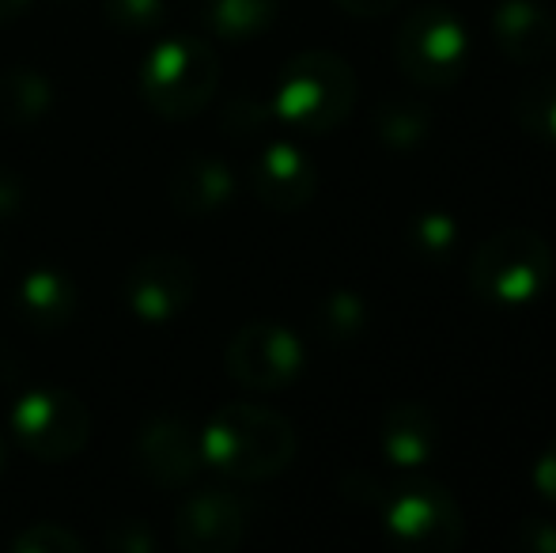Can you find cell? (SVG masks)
Here are the masks:
<instances>
[{"label": "cell", "instance_id": "cell-13", "mask_svg": "<svg viewBox=\"0 0 556 553\" xmlns=\"http://www.w3.org/2000/svg\"><path fill=\"white\" fill-rule=\"evenodd\" d=\"M489 27L496 50L515 65H542L556 53V15L542 0H500Z\"/></svg>", "mask_w": 556, "mask_h": 553}, {"label": "cell", "instance_id": "cell-21", "mask_svg": "<svg viewBox=\"0 0 556 553\" xmlns=\"http://www.w3.org/2000/svg\"><path fill=\"white\" fill-rule=\"evenodd\" d=\"M515 122L534 140L556 144V76L530 80L515 99Z\"/></svg>", "mask_w": 556, "mask_h": 553}, {"label": "cell", "instance_id": "cell-32", "mask_svg": "<svg viewBox=\"0 0 556 553\" xmlns=\"http://www.w3.org/2000/svg\"><path fill=\"white\" fill-rule=\"evenodd\" d=\"M8 376H15V372H12V364H8V353L0 349V379H8Z\"/></svg>", "mask_w": 556, "mask_h": 553}, {"label": "cell", "instance_id": "cell-7", "mask_svg": "<svg viewBox=\"0 0 556 553\" xmlns=\"http://www.w3.org/2000/svg\"><path fill=\"white\" fill-rule=\"evenodd\" d=\"M15 440L42 463H61L84 451L91 436V414L80 402V394L61 391V387H42V391L23 394L12 406Z\"/></svg>", "mask_w": 556, "mask_h": 553}, {"label": "cell", "instance_id": "cell-20", "mask_svg": "<svg viewBox=\"0 0 556 553\" xmlns=\"http://www.w3.org/2000/svg\"><path fill=\"white\" fill-rule=\"evenodd\" d=\"M364 326H367V303L356 292H349V288L330 292L315 311L318 338L330 341V345H352V341H359Z\"/></svg>", "mask_w": 556, "mask_h": 553}, {"label": "cell", "instance_id": "cell-30", "mask_svg": "<svg viewBox=\"0 0 556 553\" xmlns=\"http://www.w3.org/2000/svg\"><path fill=\"white\" fill-rule=\"evenodd\" d=\"M349 15H359V20H379V15L394 12L402 0H337Z\"/></svg>", "mask_w": 556, "mask_h": 553}, {"label": "cell", "instance_id": "cell-12", "mask_svg": "<svg viewBox=\"0 0 556 553\" xmlns=\"http://www.w3.org/2000/svg\"><path fill=\"white\" fill-rule=\"evenodd\" d=\"M250 190L273 213H300L318 190V171L300 144L273 140L250 167Z\"/></svg>", "mask_w": 556, "mask_h": 553}, {"label": "cell", "instance_id": "cell-9", "mask_svg": "<svg viewBox=\"0 0 556 553\" xmlns=\"http://www.w3.org/2000/svg\"><path fill=\"white\" fill-rule=\"evenodd\" d=\"M247 539V504L231 489L205 486L175 512V542L186 553H231Z\"/></svg>", "mask_w": 556, "mask_h": 553}, {"label": "cell", "instance_id": "cell-28", "mask_svg": "<svg viewBox=\"0 0 556 553\" xmlns=\"http://www.w3.org/2000/svg\"><path fill=\"white\" fill-rule=\"evenodd\" d=\"M534 489L545 497V501L556 504V436L549 440V448L538 455L534 463Z\"/></svg>", "mask_w": 556, "mask_h": 553}, {"label": "cell", "instance_id": "cell-19", "mask_svg": "<svg viewBox=\"0 0 556 553\" xmlns=\"http://www.w3.org/2000/svg\"><path fill=\"white\" fill-rule=\"evenodd\" d=\"M432 134V111H428L420 99H405V96H390L375 106V137L387 148H417L425 144Z\"/></svg>", "mask_w": 556, "mask_h": 553}, {"label": "cell", "instance_id": "cell-15", "mask_svg": "<svg viewBox=\"0 0 556 553\" xmlns=\"http://www.w3.org/2000/svg\"><path fill=\"white\" fill-rule=\"evenodd\" d=\"M235 198V175L216 155H190L170 175V205L182 216H213Z\"/></svg>", "mask_w": 556, "mask_h": 553}, {"label": "cell", "instance_id": "cell-10", "mask_svg": "<svg viewBox=\"0 0 556 553\" xmlns=\"http://www.w3.org/2000/svg\"><path fill=\"white\" fill-rule=\"evenodd\" d=\"M122 292L137 318H144V323H170V318H178L193 303L198 274H193V266L182 254L155 251L144 254L129 269Z\"/></svg>", "mask_w": 556, "mask_h": 553}, {"label": "cell", "instance_id": "cell-25", "mask_svg": "<svg viewBox=\"0 0 556 553\" xmlns=\"http://www.w3.org/2000/svg\"><path fill=\"white\" fill-rule=\"evenodd\" d=\"M273 122V106L257 103L250 96H239L224 106V129L231 137H250V134H262L265 126Z\"/></svg>", "mask_w": 556, "mask_h": 553}, {"label": "cell", "instance_id": "cell-8", "mask_svg": "<svg viewBox=\"0 0 556 553\" xmlns=\"http://www.w3.org/2000/svg\"><path fill=\"white\" fill-rule=\"evenodd\" d=\"M307 364L303 341L295 338L288 326L277 323H250L227 341L224 349V368L247 391H280V387L295 384Z\"/></svg>", "mask_w": 556, "mask_h": 553}, {"label": "cell", "instance_id": "cell-26", "mask_svg": "<svg viewBox=\"0 0 556 553\" xmlns=\"http://www.w3.org/2000/svg\"><path fill=\"white\" fill-rule=\"evenodd\" d=\"M106 546L114 553H152L160 546V539L144 519H117L106 531Z\"/></svg>", "mask_w": 556, "mask_h": 553}, {"label": "cell", "instance_id": "cell-1", "mask_svg": "<svg viewBox=\"0 0 556 553\" xmlns=\"http://www.w3.org/2000/svg\"><path fill=\"white\" fill-rule=\"evenodd\" d=\"M295 425L285 414L254 402H231L201 428V455L235 481L277 478L295 458Z\"/></svg>", "mask_w": 556, "mask_h": 553}, {"label": "cell", "instance_id": "cell-16", "mask_svg": "<svg viewBox=\"0 0 556 553\" xmlns=\"http://www.w3.org/2000/svg\"><path fill=\"white\" fill-rule=\"evenodd\" d=\"M15 311L35 330H61L76 315V285L61 269H30L15 288Z\"/></svg>", "mask_w": 556, "mask_h": 553}, {"label": "cell", "instance_id": "cell-2", "mask_svg": "<svg viewBox=\"0 0 556 553\" xmlns=\"http://www.w3.org/2000/svg\"><path fill=\"white\" fill-rule=\"evenodd\" d=\"M359 84L344 58L330 50L295 53L273 91V118L295 134L326 137L349 122Z\"/></svg>", "mask_w": 556, "mask_h": 553}, {"label": "cell", "instance_id": "cell-23", "mask_svg": "<svg viewBox=\"0 0 556 553\" xmlns=\"http://www.w3.org/2000/svg\"><path fill=\"white\" fill-rule=\"evenodd\" d=\"M103 15L117 30L148 35L163 20V0H103Z\"/></svg>", "mask_w": 556, "mask_h": 553}, {"label": "cell", "instance_id": "cell-31", "mask_svg": "<svg viewBox=\"0 0 556 553\" xmlns=\"http://www.w3.org/2000/svg\"><path fill=\"white\" fill-rule=\"evenodd\" d=\"M30 8V0H0V23H12L20 20L23 12Z\"/></svg>", "mask_w": 556, "mask_h": 553}, {"label": "cell", "instance_id": "cell-14", "mask_svg": "<svg viewBox=\"0 0 556 553\" xmlns=\"http://www.w3.org/2000/svg\"><path fill=\"white\" fill-rule=\"evenodd\" d=\"M379 448L397 470H420L443 448V428L425 402L402 399L382 414Z\"/></svg>", "mask_w": 556, "mask_h": 553}, {"label": "cell", "instance_id": "cell-4", "mask_svg": "<svg viewBox=\"0 0 556 553\" xmlns=\"http://www.w3.org/2000/svg\"><path fill=\"white\" fill-rule=\"evenodd\" d=\"M220 88V58L205 38H163L140 68V96L160 118L182 122L201 114Z\"/></svg>", "mask_w": 556, "mask_h": 553}, {"label": "cell", "instance_id": "cell-33", "mask_svg": "<svg viewBox=\"0 0 556 553\" xmlns=\"http://www.w3.org/2000/svg\"><path fill=\"white\" fill-rule=\"evenodd\" d=\"M4 463H8V443H4V436H0V470H4Z\"/></svg>", "mask_w": 556, "mask_h": 553}, {"label": "cell", "instance_id": "cell-6", "mask_svg": "<svg viewBox=\"0 0 556 553\" xmlns=\"http://www.w3.org/2000/svg\"><path fill=\"white\" fill-rule=\"evenodd\" d=\"M382 524L405 550L420 553H451L466 539V524L454 497L435 481H405L387 486L379 501Z\"/></svg>", "mask_w": 556, "mask_h": 553}, {"label": "cell", "instance_id": "cell-5", "mask_svg": "<svg viewBox=\"0 0 556 553\" xmlns=\"http://www.w3.org/2000/svg\"><path fill=\"white\" fill-rule=\"evenodd\" d=\"M394 58L402 76L417 88H451L469 65L466 23L446 4H420L397 27Z\"/></svg>", "mask_w": 556, "mask_h": 553}, {"label": "cell", "instance_id": "cell-27", "mask_svg": "<svg viewBox=\"0 0 556 553\" xmlns=\"http://www.w3.org/2000/svg\"><path fill=\"white\" fill-rule=\"evenodd\" d=\"M515 542L527 553H556V524L553 519H522Z\"/></svg>", "mask_w": 556, "mask_h": 553}, {"label": "cell", "instance_id": "cell-17", "mask_svg": "<svg viewBox=\"0 0 556 553\" xmlns=\"http://www.w3.org/2000/svg\"><path fill=\"white\" fill-rule=\"evenodd\" d=\"M53 103V88L38 68H0V126H35Z\"/></svg>", "mask_w": 556, "mask_h": 553}, {"label": "cell", "instance_id": "cell-24", "mask_svg": "<svg viewBox=\"0 0 556 553\" xmlns=\"http://www.w3.org/2000/svg\"><path fill=\"white\" fill-rule=\"evenodd\" d=\"M15 553H80L84 539L61 524H30L20 539L12 542Z\"/></svg>", "mask_w": 556, "mask_h": 553}, {"label": "cell", "instance_id": "cell-18", "mask_svg": "<svg viewBox=\"0 0 556 553\" xmlns=\"http://www.w3.org/2000/svg\"><path fill=\"white\" fill-rule=\"evenodd\" d=\"M280 0H201V20L224 42H250L277 23Z\"/></svg>", "mask_w": 556, "mask_h": 553}, {"label": "cell", "instance_id": "cell-3", "mask_svg": "<svg viewBox=\"0 0 556 553\" xmlns=\"http://www.w3.org/2000/svg\"><path fill=\"white\" fill-rule=\"evenodd\" d=\"M553 247L534 228H500L469 259V288L492 307H527L553 285Z\"/></svg>", "mask_w": 556, "mask_h": 553}, {"label": "cell", "instance_id": "cell-29", "mask_svg": "<svg viewBox=\"0 0 556 553\" xmlns=\"http://www.w3.org/2000/svg\"><path fill=\"white\" fill-rule=\"evenodd\" d=\"M23 201H27L23 183L12 175V171H0V221H12V216H20Z\"/></svg>", "mask_w": 556, "mask_h": 553}, {"label": "cell", "instance_id": "cell-11", "mask_svg": "<svg viewBox=\"0 0 556 553\" xmlns=\"http://www.w3.org/2000/svg\"><path fill=\"white\" fill-rule=\"evenodd\" d=\"M132 458H137V470L148 481H155L163 489H182L205 466L201 432L182 417H152L137 432Z\"/></svg>", "mask_w": 556, "mask_h": 553}, {"label": "cell", "instance_id": "cell-22", "mask_svg": "<svg viewBox=\"0 0 556 553\" xmlns=\"http://www.w3.org/2000/svg\"><path fill=\"white\" fill-rule=\"evenodd\" d=\"M458 247V221L451 213H420L417 221L409 224V251L417 259H428V262H443L454 254Z\"/></svg>", "mask_w": 556, "mask_h": 553}]
</instances>
